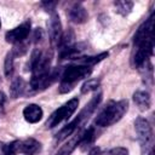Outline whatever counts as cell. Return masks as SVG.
I'll list each match as a JSON object with an SVG mask.
<instances>
[{
	"instance_id": "1",
	"label": "cell",
	"mask_w": 155,
	"mask_h": 155,
	"mask_svg": "<svg viewBox=\"0 0 155 155\" xmlns=\"http://www.w3.org/2000/svg\"><path fill=\"white\" fill-rule=\"evenodd\" d=\"M92 73V68L91 67H86V65H81V64H69L64 68V70L62 71L61 75V82H59V92L61 93H68L70 92L76 82H79L82 79H86L91 75Z\"/></svg>"
},
{
	"instance_id": "2",
	"label": "cell",
	"mask_w": 155,
	"mask_h": 155,
	"mask_svg": "<svg viewBox=\"0 0 155 155\" xmlns=\"http://www.w3.org/2000/svg\"><path fill=\"white\" fill-rule=\"evenodd\" d=\"M127 109H128L127 99H121L119 102L110 101L98 114V116L94 120V124L101 127L111 126L122 119Z\"/></svg>"
},
{
	"instance_id": "3",
	"label": "cell",
	"mask_w": 155,
	"mask_h": 155,
	"mask_svg": "<svg viewBox=\"0 0 155 155\" xmlns=\"http://www.w3.org/2000/svg\"><path fill=\"white\" fill-rule=\"evenodd\" d=\"M134 130L137 133V138L140 145L142 154H145L153 145V130L149 121L142 116L134 120Z\"/></svg>"
},
{
	"instance_id": "4",
	"label": "cell",
	"mask_w": 155,
	"mask_h": 155,
	"mask_svg": "<svg viewBox=\"0 0 155 155\" xmlns=\"http://www.w3.org/2000/svg\"><path fill=\"white\" fill-rule=\"evenodd\" d=\"M78 105H79V99L78 98H71L64 105H62L59 109L54 110L51 114V116L46 121V126L50 127V128H52V127L59 125L62 121L68 120L75 113V110L78 109Z\"/></svg>"
},
{
	"instance_id": "5",
	"label": "cell",
	"mask_w": 155,
	"mask_h": 155,
	"mask_svg": "<svg viewBox=\"0 0 155 155\" xmlns=\"http://www.w3.org/2000/svg\"><path fill=\"white\" fill-rule=\"evenodd\" d=\"M30 28H31L30 21H25L22 24L17 25L16 28L8 30L5 34V39L10 44H13V45L19 44V42H22V41H24V40L28 39V36L30 34V30H31Z\"/></svg>"
},
{
	"instance_id": "6",
	"label": "cell",
	"mask_w": 155,
	"mask_h": 155,
	"mask_svg": "<svg viewBox=\"0 0 155 155\" xmlns=\"http://www.w3.org/2000/svg\"><path fill=\"white\" fill-rule=\"evenodd\" d=\"M154 36V13H151L145 22L140 24V27L137 29L134 38H133V45L134 47L140 45L143 41H145L149 38Z\"/></svg>"
},
{
	"instance_id": "7",
	"label": "cell",
	"mask_w": 155,
	"mask_h": 155,
	"mask_svg": "<svg viewBox=\"0 0 155 155\" xmlns=\"http://www.w3.org/2000/svg\"><path fill=\"white\" fill-rule=\"evenodd\" d=\"M101 101H102V92H98L97 94H94V96L92 97V99L88 102V104H86L85 108L79 113V115L73 120L74 124H75L78 127H80L86 120H88V117H90V116L94 113V110L97 109V107H98V104L101 103Z\"/></svg>"
},
{
	"instance_id": "8",
	"label": "cell",
	"mask_w": 155,
	"mask_h": 155,
	"mask_svg": "<svg viewBox=\"0 0 155 155\" xmlns=\"http://www.w3.org/2000/svg\"><path fill=\"white\" fill-rule=\"evenodd\" d=\"M47 28H48V36H50V41L52 46H57L59 42V39L63 34L62 30V23L59 19L58 13L52 12L50 16V19L47 22Z\"/></svg>"
},
{
	"instance_id": "9",
	"label": "cell",
	"mask_w": 155,
	"mask_h": 155,
	"mask_svg": "<svg viewBox=\"0 0 155 155\" xmlns=\"http://www.w3.org/2000/svg\"><path fill=\"white\" fill-rule=\"evenodd\" d=\"M74 46H75V34L71 29H68L67 31H64L62 34L59 42L57 45V47L59 50V57L63 58L64 54L67 52H69Z\"/></svg>"
},
{
	"instance_id": "10",
	"label": "cell",
	"mask_w": 155,
	"mask_h": 155,
	"mask_svg": "<svg viewBox=\"0 0 155 155\" xmlns=\"http://www.w3.org/2000/svg\"><path fill=\"white\" fill-rule=\"evenodd\" d=\"M68 17L71 22L76 24H82L87 21L88 13H87V10L81 4H74L68 10Z\"/></svg>"
},
{
	"instance_id": "11",
	"label": "cell",
	"mask_w": 155,
	"mask_h": 155,
	"mask_svg": "<svg viewBox=\"0 0 155 155\" xmlns=\"http://www.w3.org/2000/svg\"><path fill=\"white\" fill-rule=\"evenodd\" d=\"M23 116H24L25 121H28L29 124H36L42 119L44 110L38 104H34V103L33 104H28L23 109Z\"/></svg>"
},
{
	"instance_id": "12",
	"label": "cell",
	"mask_w": 155,
	"mask_h": 155,
	"mask_svg": "<svg viewBox=\"0 0 155 155\" xmlns=\"http://www.w3.org/2000/svg\"><path fill=\"white\" fill-rule=\"evenodd\" d=\"M40 150H41V143L34 138H27L24 140H19L18 153L25 155H35L40 153Z\"/></svg>"
},
{
	"instance_id": "13",
	"label": "cell",
	"mask_w": 155,
	"mask_h": 155,
	"mask_svg": "<svg viewBox=\"0 0 155 155\" xmlns=\"http://www.w3.org/2000/svg\"><path fill=\"white\" fill-rule=\"evenodd\" d=\"M133 102L136 103V105L138 107L139 110H148L151 105V97L150 93L148 91H142L138 90L133 93Z\"/></svg>"
},
{
	"instance_id": "14",
	"label": "cell",
	"mask_w": 155,
	"mask_h": 155,
	"mask_svg": "<svg viewBox=\"0 0 155 155\" xmlns=\"http://www.w3.org/2000/svg\"><path fill=\"white\" fill-rule=\"evenodd\" d=\"M81 134H82V132L75 134L73 138H70L68 142H65V143L58 149V151H57L54 155H71V153L75 150V148L80 144Z\"/></svg>"
},
{
	"instance_id": "15",
	"label": "cell",
	"mask_w": 155,
	"mask_h": 155,
	"mask_svg": "<svg viewBox=\"0 0 155 155\" xmlns=\"http://www.w3.org/2000/svg\"><path fill=\"white\" fill-rule=\"evenodd\" d=\"M25 91V81L23 80V78L17 76L12 80L11 85H10V97L12 99H16L18 97H21Z\"/></svg>"
},
{
	"instance_id": "16",
	"label": "cell",
	"mask_w": 155,
	"mask_h": 155,
	"mask_svg": "<svg viewBox=\"0 0 155 155\" xmlns=\"http://www.w3.org/2000/svg\"><path fill=\"white\" fill-rule=\"evenodd\" d=\"M107 57H108V52H102V53H99V54H97V56H85V57L80 56V57L76 58V62H75V63L92 68L94 64L99 63L101 61H103V59L107 58Z\"/></svg>"
},
{
	"instance_id": "17",
	"label": "cell",
	"mask_w": 155,
	"mask_h": 155,
	"mask_svg": "<svg viewBox=\"0 0 155 155\" xmlns=\"http://www.w3.org/2000/svg\"><path fill=\"white\" fill-rule=\"evenodd\" d=\"M114 7H115L116 13L125 17V16L131 13V11L133 8V2L128 1V0H117L114 2Z\"/></svg>"
},
{
	"instance_id": "18",
	"label": "cell",
	"mask_w": 155,
	"mask_h": 155,
	"mask_svg": "<svg viewBox=\"0 0 155 155\" xmlns=\"http://www.w3.org/2000/svg\"><path fill=\"white\" fill-rule=\"evenodd\" d=\"M96 139V131H94V127L91 126L88 128H86L85 131H82V134H81V140H80V144L81 147H87L90 144H92Z\"/></svg>"
},
{
	"instance_id": "19",
	"label": "cell",
	"mask_w": 155,
	"mask_h": 155,
	"mask_svg": "<svg viewBox=\"0 0 155 155\" xmlns=\"http://www.w3.org/2000/svg\"><path fill=\"white\" fill-rule=\"evenodd\" d=\"M99 87V80L97 79H88L87 81H85L81 86V93L86 94L90 93L92 91H97V88Z\"/></svg>"
},
{
	"instance_id": "20",
	"label": "cell",
	"mask_w": 155,
	"mask_h": 155,
	"mask_svg": "<svg viewBox=\"0 0 155 155\" xmlns=\"http://www.w3.org/2000/svg\"><path fill=\"white\" fill-rule=\"evenodd\" d=\"M13 62H15V56L12 52H8L5 57V63H4V71L7 78H10L13 74Z\"/></svg>"
},
{
	"instance_id": "21",
	"label": "cell",
	"mask_w": 155,
	"mask_h": 155,
	"mask_svg": "<svg viewBox=\"0 0 155 155\" xmlns=\"http://www.w3.org/2000/svg\"><path fill=\"white\" fill-rule=\"evenodd\" d=\"M41 54H42V51H41L40 48H35V50L31 52V56H30V58H29V62L27 63L25 70H30V71H31L33 68H34V67L36 65V63L39 62Z\"/></svg>"
},
{
	"instance_id": "22",
	"label": "cell",
	"mask_w": 155,
	"mask_h": 155,
	"mask_svg": "<svg viewBox=\"0 0 155 155\" xmlns=\"http://www.w3.org/2000/svg\"><path fill=\"white\" fill-rule=\"evenodd\" d=\"M28 47H29V42L27 40H24V41H22L19 44H16L15 47H13V50L11 52L13 53L15 57L16 56H23L28 51Z\"/></svg>"
},
{
	"instance_id": "23",
	"label": "cell",
	"mask_w": 155,
	"mask_h": 155,
	"mask_svg": "<svg viewBox=\"0 0 155 155\" xmlns=\"http://www.w3.org/2000/svg\"><path fill=\"white\" fill-rule=\"evenodd\" d=\"M42 39H44V31H42V29L41 28H36L34 30V33H33V41L35 44H38V42L42 41Z\"/></svg>"
},
{
	"instance_id": "24",
	"label": "cell",
	"mask_w": 155,
	"mask_h": 155,
	"mask_svg": "<svg viewBox=\"0 0 155 155\" xmlns=\"http://www.w3.org/2000/svg\"><path fill=\"white\" fill-rule=\"evenodd\" d=\"M108 155H128V150L126 148H122V147H117V148H114L111 149Z\"/></svg>"
},
{
	"instance_id": "25",
	"label": "cell",
	"mask_w": 155,
	"mask_h": 155,
	"mask_svg": "<svg viewBox=\"0 0 155 155\" xmlns=\"http://www.w3.org/2000/svg\"><path fill=\"white\" fill-rule=\"evenodd\" d=\"M41 6L46 11H50L52 13V12H54V7L57 6V2L56 1H44V2H41Z\"/></svg>"
},
{
	"instance_id": "26",
	"label": "cell",
	"mask_w": 155,
	"mask_h": 155,
	"mask_svg": "<svg viewBox=\"0 0 155 155\" xmlns=\"http://www.w3.org/2000/svg\"><path fill=\"white\" fill-rule=\"evenodd\" d=\"M5 102H6V96L2 91H0V110L4 111V108H5Z\"/></svg>"
},
{
	"instance_id": "27",
	"label": "cell",
	"mask_w": 155,
	"mask_h": 155,
	"mask_svg": "<svg viewBox=\"0 0 155 155\" xmlns=\"http://www.w3.org/2000/svg\"><path fill=\"white\" fill-rule=\"evenodd\" d=\"M88 155H101V149L97 148V147H94V148H92V149L90 150Z\"/></svg>"
},
{
	"instance_id": "28",
	"label": "cell",
	"mask_w": 155,
	"mask_h": 155,
	"mask_svg": "<svg viewBox=\"0 0 155 155\" xmlns=\"http://www.w3.org/2000/svg\"><path fill=\"white\" fill-rule=\"evenodd\" d=\"M4 145H5V144H2V143L0 142V155L2 154V150H4Z\"/></svg>"
},
{
	"instance_id": "29",
	"label": "cell",
	"mask_w": 155,
	"mask_h": 155,
	"mask_svg": "<svg viewBox=\"0 0 155 155\" xmlns=\"http://www.w3.org/2000/svg\"><path fill=\"white\" fill-rule=\"evenodd\" d=\"M149 155H154V153H153V149H150V151H149Z\"/></svg>"
},
{
	"instance_id": "30",
	"label": "cell",
	"mask_w": 155,
	"mask_h": 155,
	"mask_svg": "<svg viewBox=\"0 0 155 155\" xmlns=\"http://www.w3.org/2000/svg\"><path fill=\"white\" fill-rule=\"evenodd\" d=\"M0 84H1V78H0Z\"/></svg>"
},
{
	"instance_id": "31",
	"label": "cell",
	"mask_w": 155,
	"mask_h": 155,
	"mask_svg": "<svg viewBox=\"0 0 155 155\" xmlns=\"http://www.w3.org/2000/svg\"><path fill=\"white\" fill-rule=\"evenodd\" d=\"M0 27H1V21H0Z\"/></svg>"
}]
</instances>
